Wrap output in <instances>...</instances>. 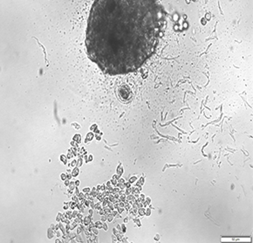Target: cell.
<instances>
[{
    "label": "cell",
    "mask_w": 253,
    "mask_h": 243,
    "mask_svg": "<svg viewBox=\"0 0 253 243\" xmlns=\"http://www.w3.org/2000/svg\"><path fill=\"white\" fill-rule=\"evenodd\" d=\"M166 11L155 0H96L87 20L90 60L109 75L136 71L156 52Z\"/></svg>",
    "instance_id": "6da1fadb"
},
{
    "label": "cell",
    "mask_w": 253,
    "mask_h": 243,
    "mask_svg": "<svg viewBox=\"0 0 253 243\" xmlns=\"http://www.w3.org/2000/svg\"><path fill=\"white\" fill-rule=\"evenodd\" d=\"M118 95H119V97L123 101H125L130 99L132 97V92H131L129 87L123 85V86L120 87L119 90H118Z\"/></svg>",
    "instance_id": "7a4b0ae2"
}]
</instances>
